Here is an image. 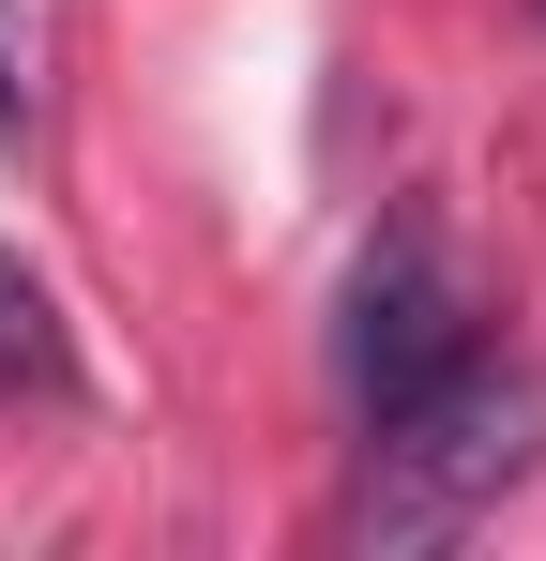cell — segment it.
<instances>
[{
	"instance_id": "cell-1",
	"label": "cell",
	"mask_w": 546,
	"mask_h": 561,
	"mask_svg": "<svg viewBox=\"0 0 546 561\" xmlns=\"http://www.w3.org/2000/svg\"><path fill=\"white\" fill-rule=\"evenodd\" d=\"M532 456H546V394H532V379H470V365H455L441 394L379 410L364 485H350V531H364V547H441V531H470Z\"/></svg>"
},
{
	"instance_id": "cell-2",
	"label": "cell",
	"mask_w": 546,
	"mask_h": 561,
	"mask_svg": "<svg viewBox=\"0 0 546 561\" xmlns=\"http://www.w3.org/2000/svg\"><path fill=\"white\" fill-rule=\"evenodd\" d=\"M470 365V288L441 274V243H364L350 274V319H334V379H350V410L379 425V410H410V394H441V379Z\"/></svg>"
},
{
	"instance_id": "cell-3",
	"label": "cell",
	"mask_w": 546,
	"mask_h": 561,
	"mask_svg": "<svg viewBox=\"0 0 546 561\" xmlns=\"http://www.w3.org/2000/svg\"><path fill=\"white\" fill-rule=\"evenodd\" d=\"M0 365L61 379V334H46V288H31V274H0Z\"/></svg>"
},
{
	"instance_id": "cell-4",
	"label": "cell",
	"mask_w": 546,
	"mask_h": 561,
	"mask_svg": "<svg viewBox=\"0 0 546 561\" xmlns=\"http://www.w3.org/2000/svg\"><path fill=\"white\" fill-rule=\"evenodd\" d=\"M0 137H15V61H0Z\"/></svg>"
}]
</instances>
